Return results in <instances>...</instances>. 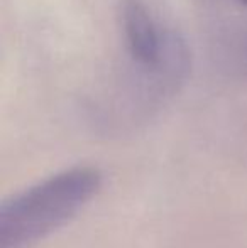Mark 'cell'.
<instances>
[{"instance_id":"6da1fadb","label":"cell","mask_w":247,"mask_h":248,"mask_svg":"<svg viewBox=\"0 0 247 248\" xmlns=\"http://www.w3.org/2000/svg\"><path fill=\"white\" fill-rule=\"evenodd\" d=\"M97 167L76 166L33 184L0 206V248H33L80 215L100 193Z\"/></svg>"},{"instance_id":"7a4b0ae2","label":"cell","mask_w":247,"mask_h":248,"mask_svg":"<svg viewBox=\"0 0 247 248\" xmlns=\"http://www.w3.org/2000/svg\"><path fill=\"white\" fill-rule=\"evenodd\" d=\"M122 27L129 56L146 71H158L165 58V43L151 10L141 0H125Z\"/></svg>"},{"instance_id":"3957f363","label":"cell","mask_w":247,"mask_h":248,"mask_svg":"<svg viewBox=\"0 0 247 248\" xmlns=\"http://www.w3.org/2000/svg\"><path fill=\"white\" fill-rule=\"evenodd\" d=\"M241 3H244V5H247V0H239Z\"/></svg>"}]
</instances>
